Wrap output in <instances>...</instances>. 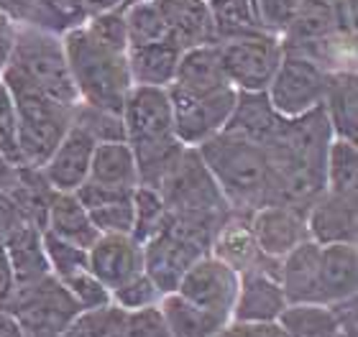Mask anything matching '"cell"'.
I'll return each instance as SVG.
<instances>
[{"label": "cell", "mask_w": 358, "mask_h": 337, "mask_svg": "<svg viewBox=\"0 0 358 337\" xmlns=\"http://www.w3.org/2000/svg\"><path fill=\"white\" fill-rule=\"evenodd\" d=\"M85 181H95L103 187L136 189L138 187V169H136L134 151L123 138L120 141H100L92 151L90 174Z\"/></svg>", "instance_id": "cell-27"}, {"label": "cell", "mask_w": 358, "mask_h": 337, "mask_svg": "<svg viewBox=\"0 0 358 337\" xmlns=\"http://www.w3.org/2000/svg\"><path fill=\"white\" fill-rule=\"evenodd\" d=\"M10 269L15 274V286L31 284L38 278L49 276V261L44 253V232L36 225H21L3 240Z\"/></svg>", "instance_id": "cell-25"}, {"label": "cell", "mask_w": 358, "mask_h": 337, "mask_svg": "<svg viewBox=\"0 0 358 337\" xmlns=\"http://www.w3.org/2000/svg\"><path fill=\"white\" fill-rule=\"evenodd\" d=\"M15 297V274L6 255V248L0 243V309H8Z\"/></svg>", "instance_id": "cell-49"}, {"label": "cell", "mask_w": 358, "mask_h": 337, "mask_svg": "<svg viewBox=\"0 0 358 337\" xmlns=\"http://www.w3.org/2000/svg\"><path fill=\"white\" fill-rule=\"evenodd\" d=\"M330 15L336 23V31L341 36L356 38V23H358V0H328Z\"/></svg>", "instance_id": "cell-45"}, {"label": "cell", "mask_w": 358, "mask_h": 337, "mask_svg": "<svg viewBox=\"0 0 358 337\" xmlns=\"http://www.w3.org/2000/svg\"><path fill=\"white\" fill-rule=\"evenodd\" d=\"M322 115L328 120L333 138L358 141V75L356 69L330 72L322 95Z\"/></svg>", "instance_id": "cell-20"}, {"label": "cell", "mask_w": 358, "mask_h": 337, "mask_svg": "<svg viewBox=\"0 0 358 337\" xmlns=\"http://www.w3.org/2000/svg\"><path fill=\"white\" fill-rule=\"evenodd\" d=\"M154 6L159 8L169 36L179 49L215 44L208 0H154Z\"/></svg>", "instance_id": "cell-19"}, {"label": "cell", "mask_w": 358, "mask_h": 337, "mask_svg": "<svg viewBox=\"0 0 358 337\" xmlns=\"http://www.w3.org/2000/svg\"><path fill=\"white\" fill-rule=\"evenodd\" d=\"M0 77L21 80L49 98L64 103V105L75 107L80 103L72 75H69L62 36L52 33V31L31 29V26L18 29L10 59H8Z\"/></svg>", "instance_id": "cell-4"}, {"label": "cell", "mask_w": 358, "mask_h": 337, "mask_svg": "<svg viewBox=\"0 0 358 337\" xmlns=\"http://www.w3.org/2000/svg\"><path fill=\"white\" fill-rule=\"evenodd\" d=\"M238 294L231 320L236 322H276L289 304L279 284V261L266 258L256 269L238 274Z\"/></svg>", "instance_id": "cell-12"}, {"label": "cell", "mask_w": 358, "mask_h": 337, "mask_svg": "<svg viewBox=\"0 0 358 337\" xmlns=\"http://www.w3.org/2000/svg\"><path fill=\"white\" fill-rule=\"evenodd\" d=\"M36 10L38 0H0V13L8 15L18 29L31 26L34 18H36Z\"/></svg>", "instance_id": "cell-47"}, {"label": "cell", "mask_w": 358, "mask_h": 337, "mask_svg": "<svg viewBox=\"0 0 358 337\" xmlns=\"http://www.w3.org/2000/svg\"><path fill=\"white\" fill-rule=\"evenodd\" d=\"M0 337H26L23 324L10 309H0Z\"/></svg>", "instance_id": "cell-52"}, {"label": "cell", "mask_w": 358, "mask_h": 337, "mask_svg": "<svg viewBox=\"0 0 358 337\" xmlns=\"http://www.w3.org/2000/svg\"><path fill=\"white\" fill-rule=\"evenodd\" d=\"M120 120H123V141L134 151L177 138L172 128L169 90L164 87L134 84L123 100Z\"/></svg>", "instance_id": "cell-10"}, {"label": "cell", "mask_w": 358, "mask_h": 337, "mask_svg": "<svg viewBox=\"0 0 358 337\" xmlns=\"http://www.w3.org/2000/svg\"><path fill=\"white\" fill-rule=\"evenodd\" d=\"M307 235L317 246L356 243L358 240V197L322 192L305 210Z\"/></svg>", "instance_id": "cell-16"}, {"label": "cell", "mask_w": 358, "mask_h": 337, "mask_svg": "<svg viewBox=\"0 0 358 337\" xmlns=\"http://www.w3.org/2000/svg\"><path fill=\"white\" fill-rule=\"evenodd\" d=\"M333 312H336L338 327H341V337H356L358 330V309H356V297L343 301H336L330 304Z\"/></svg>", "instance_id": "cell-48"}, {"label": "cell", "mask_w": 358, "mask_h": 337, "mask_svg": "<svg viewBox=\"0 0 358 337\" xmlns=\"http://www.w3.org/2000/svg\"><path fill=\"white\" fill-rule=\"evenodd\" d=\"M248 3L254 8L256 21H259L264 33L282 38V33L287 31L289 21L305 0H248Z\"/></svg>", "instance_id": "cell-41"}, {"label": "cell", "mask_w": 358, "mask_h": 337, "mask_svg": "<svg viewBox=\"0 0 358 337\" xmlns=\"http://www.w3.org/2000/svg\"><path fill=\"white\" fill-rule=\"evenodd\" d=\"M123 21L128 31V46L131 44H154V41H172L169 29H166L164 18L154 6V0H143L126 6L123 10Z\"/></svg>", "instance_id": "cell-34"}, {"label": "cell", "mask_w": 358, "mask_h": 337, "mask_svg": "<svg viewBox=\"0 0 358 337\" xmlns=\"http://www.w3.org/2000/svg\"><path fill=\"white\" fill-rule=\"evenodd\" d=\"M62 286H64L69 292V297L75 299L80 312H83V309H97V307L110 304V289H108L103 281H97V276L90 269H80V271H75L72 276L62 278Z\"/></svg>", "instance_id": "cell-39"}, {"label": "cell", "mask_w": 358, "mask_h": 337, "mask_svg": "<svg viewBox=\"0 0 358 337\" xmlns=\"http://www.w3.org/2000/svg\"><path fill=\"white\" fill-rule=\"evenodd\" d=\"M333 33L338 31L330 15L328 0H305L282 33V44L284 49H307Z\"/></svg>", "instance_id": "cell-31"}, {"label": "cell", "mask_w": 358, "mask_h": 337, "mask_svg": "<svg viewBox=\"0 0 358 337\" xmlns=\"http://www.w3.org/2000/svg\"><path fill=\"white\" fill-rule=\"evenodd\" d=\"M87 269L108 289H115L123 281L143 271V243L134 235L105 232L87 248Z\"/></svg>", "instance_id": "cell-15"}, {"label": "cell", "mask_w": 358, "mask_h": 337, "mask_svg": "<svg viewBox=\"0 0 358 337\" xmlns=\"http://www.w3.org/2000/svg\"><path fill=\"white\" fill-rule=\"evenodd\" d=\"M213 337H287L276 322H236L223 324Z\"/></svg>", "instance_id": "cell-44"}, {"label": "cell", "mask_w": 358, "mask_h": 337, "mask_svg": "<svg viewBox=\"0 0 358 337\" xmlns=\"http://www.w3.org/2000/svg\"><path fill=\"white\" fill-rule=\"evenodd\" d=\"M8 309L18 317L26 337H62L67 324L80 315L75 299L52 274L31 284L15 286V297Z\"/></svg>", "instance_id": "cell-7"}, {"label": "cell", "mask_w": 358, "mask_h": 337, "mask_svg": "<svg viewBox=\"0 0 358 337\" xmlns=\"http://www.w3.org/2000/svg\"><path fill=\"white\" fill-rule=\"evenodd\" d=\"M169 220V207L164 204L159 189L151 187H138L134 189V235L138 243H146L149 238H154Z\"/></svg>", "instance_id": "cell-35"}, {"label": "cell", "mask_w": 358, "mask_h": 337, "mask_svg": "<svg viewBox=\"0 0 358 337\" xmlns=\"http://www.w3.org/2000/svg\"><path fill=\"white\" fill-rule=\"evenodd\" d=\"M279 284L287 301L320 299V246L315 240L299 243L294 250L279 258Z\"/></svg>", "instance_id": "cell-21"}, {"label": "cell", "mask_w": 358, "mask_h": 337, "mask_svg": "<svg viewBox=\"0 0 358 337\" xmlns=\"http://www.w3.org/2000/svg\"><path fill=\"white\" fill-rule=\"evenodd\" d=\"M162 289H159L146 271L136 274L134 278L123 281L120 286L110 289V301L115 307L126 309V312H138V309H149V307H159L162 301Z\"/></svg>", "instance_id": "cell-37"}, {"label": "cell", "mask_w": 358, "mask_h": 337, "mask_svg": "<svg viewBox=\"0 0 358 337\" xmlns=\"http://www.w3.org/2000/svg\"><path fill=\"white\" fill-rule=\"evenodd\" d=\"M75 195L85 204L100 235L105 232L131 235L134 232V189L103 187L95 181H85Z\"/></svg>", "instance_id": "cell-17"}, {"label": "cell", "mask_w": 358, "mask_h": 337, "mask_svg": "<svg viewBox=\"0 0 358 337\" xmlns=\"http://www.w3.org/2000/svg\"><path fill=\"white\" fill-rule=\"evenodd\" d=\"M0 151L13 164H21L18 158V143H15V107L8 87L0 80ZM23 166V164H21Z\"/></svg>", "instance_id": "cell-43"}, {"label": "cell", "mask_w": 358, "mask_h": 337, "mask_svg": "<svg viewBox=\"0 0 358 337\" xmlns=\"http://www.w3.org/2000/svg\"><path fill=\"white\" fill-rule=\"evenodd\" d=\"M208 3H210V0H208Z\"/></svg>", "instance_id": "cell-55"}, {"label": "cell", "mask_w": 358, "mask_h": 337, "mask_svg": "<svg viewBox=\"0 0 358 337\" xmlns=\"http://www.w3.org/2000/svg\"><path fill=\"white\" fill-rule=\"evenodd\" d=\"M123 315H126V309L115 307L113 301L97 309H83L67 324L62 337H118Z\"/></svg>", "instance_id": "cell-36"}, {"label": "cell", "mask_w": 358, "mask_h": 337, "mask_svg": "<svg viewBox=\"0 0 358 337\" xmlns=\"http://www.w3.org/2000/svg\"><path fill=\"white\" fill-rule=\"evenodd\" d=\"M169 87L179 92H189V95H210V92H220L225 87H231L225 80L223 64H220L217 44L182 49L177 75H174V82Z\"/></svg>", "instance_id": "cell-18"}, {"label": "cell", "mask_w": 358, "mask_h": 337, "mask_svg": "<svg viewBox=\"0 0 358 337\" xmlns=\"http://www.w3.org/2000/svg\"><path fill=\"white\" fill-rule=\"evenodd\" d=\"M197 153L215 177L231 212L251 215L274 202V172L266 146L233 130H220L197 146Z\"/></svg>", "instance_id": "cell-1"}, {"label": "cell", "mask_w": 358, "mask_h": 337, "mask_svg": "<svg viewBox=\"0 0 358 337\" xmlns=\"http://www.w3.org/2000/svg\"><path fill=\"white\" fill-rule=\"evenodd\" d=\"M238 92L225 87L210 95H189L169 87V103H172V128L182 146L197 149L200 143L210 141L228 126L231 112L236 107Z\"/></svg>", "instance_id": "cell-9"}, {"label": "cell", "mask_w": 358, "mask_h": 337, "mask_svg": "<svg viewBox=\"0 0 358 337\" xmlns=\"http://www.w3.org/2000/svg\"><path fill=\"white\" fill-rule=\"evenodd\" d=\"M95 146V138L85 128L72 123L64 138L57 143V149L49 153L44 164L38 166V172L49 181V187L54 192H77L87 179Z\"/></svg>", "instance_id": "cell-14"}, {"label": "cell", "mask_w": 358, "mask_h": 337, "mask_svg": "<svg viewBox=\"0 0 358 337\" xmlns=\"http://www.w3.org/2000/svg\"><path fill=\"white\" fill-rule=\"evenodd\" d=\"M238 271H233L228 263L215 258L213 253H205L179 278L177 294L192 301L194 307L215 315L217 320L231 322L236 294H238Z\"/></svg>", "instance_id": "cell-11"}, {"label": "cell", "mask_w": 358, "mask_h": 337, "mask_svg": "<svg viewBox=\"0 0 358 337\" xmlns=\"http://www.w3.org/2000/svg\"><path fill=\"white\" fill-rule=\"evenodd\" d=\"M358 294L356 243L320 246V299L322 304L351 299Z\"/></svg>", "instance_id": "cell-22"}, {"label": "cell", "mask_w": 358, "mask_h": 337, "mask_svg": "<svg viewBox=\"0 0 358 337\" xmlns=\"http://www.w3.org/2000/svg\"><path fill=\"white\" fill-rule=\"evenodd\" d=\"M159 195L169 212L187 215H228L231 207L217 187L215 177L210 174L197 149H185L174 169L159 184Z\"/></svg>", "instance_id": "cell-6"}, {"label": "cell", "mask_w": 358, "mask_h": 337, "mask_svg": "<svg viewBox=\"0 0 358 337\" xmlns=\"http://www.w3.org/2000/svg\"><path fill=\"white\" fill-rule=\"evenodd\" d=\"M248 225H251V235H254L259 250L274 261L284 258L299 243L310 240L305 210L287 202L262 204L259 210L248 215Z\"/></svg>", "instance_id": "cell-13"}, {"label": "cell", "mask_w": 358, "mask_h": 337, "mask_svg": "<svg viewBox=\"0 0 358 337\" xmlns=\"http://www.w3.org/2000/svg\"><path fill=\"white\" fill-rule=\"evenodd\" d=\"M118 337H169V332H166L159 307H149L138 312H126Z\"/></svg>", "instance_id": "cell-42"}, {"label": "cell", "mask_w": 358, "mask_h": 337, "mask_svg": "<svg viewBox=\"0 0 358 337\" xmlns=\"http://www.w3.org/2000/svg\"><path fill=\"white\" fill-rule=\"evenodd\" d=\"M179 49L174 41H154V44L128 46V75L138 87H169L174 82L179 64Z\"/></svg>", "instance_id": "cell-23"}, {"label": "cell", "mask_w": 358, "mask_h": 337, "mask_svg": "<svg viewBox=\"0 0 358 337\" xmlns=\"http://www.w3.org/2000/svg\"><path fill=\"white\" fill-rule=\"evenodd\" d=\"M123 8H126V0H83L85 18H92V15H100V13H113V10H123Z\"/></svg>", "instance_id": "cell-51"}, {"label": "cell", "mask_w": 358, "mask_h": 337, "mask_svg": "<svg viewBox=\"0 0 358 337\" xmlns=\"http://www.w3.org/2000/svg\"><path fill=\"white\" fill-rule=\"evenodd\" d=\"M217 49L225 80L236 92H266L284 54L282 38L271 33L233 38Z\"/></svg>", "instance_id": "cell-8"}, {"label": "cell", "mask_w": 358, "mask_h": 337, "mask_svg": "<svg viewBox=\"0 0 358 337\" xmlns=\"http://www.w3.org/2000/svg\"><path fill=\"white\" fill-rule=\"evenodd\" d=\"M159 312H162L169 337H213L223 324H228L205 309L194 307L192 301H187L177 292L162 297Z\"/></svg>", "instance_id": "cell-29"}, {"label": "cell", "mask_w": 358, "mask_h": 337, "mask_svg": "<svg viewBox=\"0 0 358 337\" xmlns=\"http://www.w3.org/2000/svg\"><path fill=\"white\" fill-rule=\"evenodd\" d=\"M8 87L15 107V143H18V158L23 166H41L49 158L57 143L64 138L72 123H75V107L64 105L59 100L49 98L36 87L0 77Z\"/></svg>", "instance_id": "cell-3"}, {"label": "cell", "mask_w": 358, "mask_h": 337, "mask_svg": "<svg viewBox=\"0 0 358 337\" xmlns=\"http://www.w3.org/2000/svg\"><path fill=\"white\" fill-rule=\"evenodd\" d=\"M210 15H213L215 44L264 33L248 0H210Z\"/></svg>", "instance_id": "cell-33"}, {"label": "cell", "mask_w": 358, "mask_h": 337, "mask_svg": "<svg viewBox=\"0 0 358 337\" xmlns=\"http://www.w3.org/2000/svg\"><path fill=\"white\" fill-rule=\"evenodd\" d=\"M279 123H282V115H276L271 110L264 92H238L231 120L223 130H233L243 138H251V141L266 146L268 138L276 133Z\"/></svg>", "instance_id": "cell-28"}, {"label": "cell", "mask_w": 358, "mask_h": 337, "mask_svg": "<svg viewBox=\"0 0 358 337\" xmlns=\"http://www.w3.org/2000/svg\"><path fill=\"white\" fill-rule=\"evenodd\" d=\"M210 253L220 258V261H225L238 274L256 269L259 263L266 261V255L259 250L254 235H251L248 215H238V212H231L220 223L215 238H213V246H210Z\"/></svg>", "instance_id": "cell-24"}, {"label": "cell", "mask_w": 358, "mask_h": 337, "mask_svg": "<svg viewBox=\"0 0 358 337\" xmlns=\"http://www.w3.org/2000/svg\"><path fill=\"white\" fill-rule=\"evenodd\" d=\"M325 192L358 197V143L330 138L325 153Z\"/></svg>", "instance_id": "cell-32"}, {"label": "cell", "mask_w": 358, "mask_h": 337, "mask_svg": "<svg viewBox=\"0 0 358 337\" xmlns=\"http://www.w3.org/2000/svg\"><path fill=\"white\" fill-rule=\"evenodd\" d=\"M75 126L85 128L97 143L123 138V120H120L118 112L100 110V107L83 105V103H77L75 107Z\"/></svg>", "instance_id": "cell-40"}, {"label": "cell", "mask_w": 358, "mask_h": 337, "mask_svg": "<svg viewBox=\"0 0 358 337\" xmlns=\"http://www.w3.org/2000/svg\"><path fill=\"white\" fill-rule=\"evenodd\" d=\"M44 232H52L57 238L69 240V243H75V246L85 248V250L100 235L75 192H54L49 212H46Z\"/></svg>", "instance_id": "cell-26"}, {"label": "cell", "mask_w": 358, "mask_h": 337, "mask_svg": "<svg viewBox=\"0 0 358 337\" xmlns=\"http://www.w3.org/2000/svg\"><path fill=\"white\" fill-rule=\"evenodd\" d=\"M15 36H18V26H15L8 15L0 13V75H3V69H6L8 59H10Z\"/></svg>", "instance_id": "cell-50"}, {"label": "cell", "mask_w": 358, "mask_h": 337, "mask_svg": "<svg viewBox=\"0 0 358 337\" xmlns=\"http://www.w3.org/2000/svg\"><path fill=\"white\" fill-rule=\"evenodd\" d=\"M21 225H26V218H23V212L18 210L13 195H10L8 189H0V243H3L15 227H21Z\"/></svg>", "instance_id": "cell-46"}, {"label": "cell", "mask_w": 358, "mask_h": 337, "mask_svg": "<svg viewBox=\"0 0 358 337\" xmlns=\"http://www.w3.org/2000/svg\"><path fill=\"white\" fill-rule=\"evenodd\" d=\"M62 44L80 103L120 115L123 100L134 87L126 59L128 46L105 41L85 23L62 33Z\"/></svg>", "instance_id": "cell-2"}, {"label": "cell", "mask_w": 358, "mask_h": 337, "mask_svg": "<svg viewBox=\"0 0 358 337\" xmlns=\"http://www.w3.org/2000/svg\"><path fill=\"white\" fill-rule=\"evenodd\" d=\"M18 166H21V164H13V161H10V158L0 151V189L13 187L15 177H18Z\"/></svg>", "instance_id": "cell-53"}, {"label": "cell", "mask_w": 358, "mask_h": 337, "mask_svg": "<svg viewBox=\"0 0 358 337\" xmlns=\"http://www.w3.org/2000/svg\"><path fill=\"white\" fill-rule=\"evenodd\" d=\"M134 3H143V0H126V6H134Z\"/></svg>", "instance_id": "cell-54"}, {"label": "cell", "mask_w": 358, "mask_h": 337, "mask_svg": "<svg viewBox=\"0 0 358 337\" xmlns=\"http://www.w3.org/2000/svg\"><path fill=\"white\" fill-rule=\"evenodd\" d=\"M276 324L287 337H341L336 312L322 301H289Z\"/></svg>", "instance_id": "cell-30"}, {"label": "cell", "mask_w": 358, "mask_h": 337, "mask_svg": "<svg viewBox=\"0 0 358 337\" xmlns=\"http://www.w3.org/2000/svg\"><path fill=\"white\" fill-rule=\"evenodd\" d=\"M44 232V230H41ZM44 253L49 261V271L54 278H67L75 271L87 269V250L69 240H62L52 232H44Z\"/></svg>", "instance_id": "cell-38"}, {"label": "cell", "mask_w": 358, "mask_h": 337, "mask_svg": "<svg viewBox=\"0 0 358 337\" xmlns=\"http://www.w3.org/2000/svg\"><path fill=\"white\" fill-rule=\"evenodd\" d=\"M330 72L310 57L284 49L282 61L266 87V100L271 110L282 118H302L322 105Z\"/></svg>", "instance_id": "cell-5"}]
</instances>
